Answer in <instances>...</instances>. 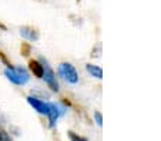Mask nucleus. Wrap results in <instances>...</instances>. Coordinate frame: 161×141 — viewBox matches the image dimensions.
I'll return each mask as SVG.
<instances>
[{"label":"nucleus","mask_w":161,"mask_h":141,"mask_svg":"<svg viewBox=\"0 0 161 141\" xmlns=\"http://www.w3.org/2000/svg\"><path fill=\"white\" fill-rule=\"evenodd\" d=\"M4 76L7 77L10 83L16 84V86H25V84L29 83V80H30V74L26 68L23 67H7L4 70Z\"/></svg>","instance_id":"obj_1"},{"label":"nucleus","mask_w":161,"mask_h":141,"mask_svg":"<svg viewBox=\"0 0 161 141\" xmlns=\"http://www.w3.org/2000/svg\"><path fill=\"white\" fill-rule=\"evenodd\" d=\"M39 62L42 63V66H43V77L42 79L44 80V83L47 84V87H49L52 91L57 93L58 90H60V86H58V81H57V79H56V74H54V71H53V68L50 67L47 60H44L43 57L40 58Z\"/></svg>","instance_id":"obj_2"},{"label":"nucleus","mask_w":161,"mask_h":141,"mask_svg":"<svg viewBox=\"0 0 161 141\" xmlns=\"http://www.w3.org/2000/svg\"><path fill=\"white\" fill-rule=\"evenodd\" d=\"M58 76L63 80H66L70 84H77L79 83V73H77L76 67L70 63H60L57 67Z\"/></svg>","instance_id":"obj_3"},{"label":"nucleus","mask_w":161,"mask_h":141,"mask_svg":"<svg viewBox=\"0 0 161 141\" xmlns=\"http://www.w3.org/2000/svg\"><path fill=\"white\" fill-rule=\"evenodd\" d=\"M64 113H66V107H63L61 104H56V103H49V114H47L49 126L54 127L57 124L58 117H61Z\"/></svg>","instance_id":"obj_4"},{"label":"nucleus","mask_w":161,"mask_h":141,"mask_svg":"<svg viewBox=\"0 0 161 141\" xmlns=\"http://www.w3.org/2000/svg\"><path fill=\"white\" fill-rule=\"evenodd\" d=\"M26 100L39 114H42V116H47L49 114V103L47 101H43V100L34 97V95H27Z\"/></svg>","instance_id":"obj_5"},{"label":"nucleus","mask_w":161,"mask_h":141,"mask_svg":"<svg viewBox=\"0 0 161 141\" xmlns=\"http://www.w3.org/2000/svg\"><path fill=\"white\" fill-rule=\"evenodd\" d=\"M20 36L23 37V39L29 40V41H37L40 34H39V31L34 27H31V26H23V27H20Z\"/></svg>","instance_id":"obj_6"},{"label":"nucleus","mask_w":161,"mask_h":141,"mask_svg":"<svg viewBox=\"0 0 161 141\" xmlns=\"http://www.w3.org/2000/svg\"><path fill=\"white\" fill-rule=\"evenodd\" d=\"M29 70H30L31 73H33V76L37 77V79H42L43 77V66L36 58H31L30 62H29Z\"/></svg>","instance_id":"obj_7"},{"label":"nucleus","mask_w":161,"mask_h":141,"mask_svg":"<svg viewBox=\"0 0 161 141\" xmlns=\"http://www.w3.org/2000/svg\"><path fill=\"white\" fill-rule=\"evenodd\" d=\"M86 70H87V73H90L91 76L94 77V79H103V70H101L98 66L96 64H87L86 66Z\"/></svg>","instance_id":"obj_8"},{"label":"nucleus","mask_w":161,"mask_h":141,"mask_svg":"<svg viewBox=\"0 0 161 141\" xmlns=\"http://www.w3.org/2000/svg\"><path fill=\"white\" fill-rule=\"evenodd\" d=\"M0 141H13L12 135H10L2 126H0Z\"/></svg>","instance_id":"obj_9"},{"label":"nucleus","mask_w":161,"mask_h":141,"mask_svg":"<svg viewBox=\"0 0 161 141\" xmlns=\"http://www.w3.org/2000/svg\"><path fill=\"white\" fill-rule=\"evenodd\" d=\"M67 134H69V138H70V141H88L87 138H84V137H81V135L76 134L74 131H69Z\"/></svg>","instance_id":"obj_10"},{"label":"nucleus","mask_w":161,"mask_h":141,"mask_svg":"<svg viewBox=\"0 0 161 141\" xmlns=\"http://www.w3.org/2000/svg\"><path fill=\"white\" fill-rule=\"evenodd\" d=\"M21 54H23V56H29V54H30V44H29V43H23V44H21Z\"/></svg>","instance_id":"obj_11"},{"label":"nucleus","mask_w":161,"mask_h":141,"mask_svg":"<svg viewBox=\"0 0 161 141\" xmlns=\"http://www.w3.org/2000/svg\"><path fill=\"white\" fill-rule=\"evenodd\" d=\"M94 120H96V123H97V126H103V117H101L100 113H96L94 114Z\"/></svg>","instance_id":"obj_12"}]
</instances>
